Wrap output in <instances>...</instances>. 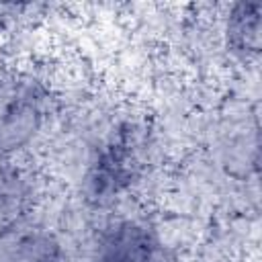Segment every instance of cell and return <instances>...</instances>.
<instances>
[{
	"instance_id": "1",
	"label": "cell",
	"mask_w": 262,
	"mask_h": 262,
	"mask_svg": "<svg viewBox=\"0 0 262 262\" xmlns=\"http://www.w3.org/2000/svg\"><path fill=\"white\" fill-rule=\"evenodd\" d=\"M49 115V90L33 74H0V160L27 147Z\"/></svg>"
},
{
	"instance_id": "2",
	"label": "cell",
	"mask_w": 262,
	"mask_h": 262,
	"mask_svg": "<svg viewBox=\"0 0 262 262\" xmlns=\"http://www.w3.org/2000/svg\"><path fill=\"white\" fill-rule=\"evenodd\" d=\"M141 137L135 125H121L96 149L84 174V196L92 205H106L127 190L141 172Z\"/></svg>"
},
{
	"instance_id": "3",
	"label": "cell",
	"mask_w": 262,
	"mask_h": 262,
	"mask_svg": "<svg viewBox=\"0 0 262 262\" xmlns=\"http://www.w3.org/2000/svg\"><path fill=\"white\" fill-rule=\"evenodd\" d=\"M90 262H176L160 233L139 219H119L106 225L90 254Z\"/></svg>"
},
{
	"instance_id": "4",
	"label": "cell",
	"mask_w": 262,
	"mask_h": 262,
	"mask_svg": "<svg viewBox=\"0 0 262 262\" xmlns=\"http://www.w3.org/2000/svg\"><path fill=\"white\" fill-rule=\"evenodd\" d=\"M33 209V184L14 164L0 160V242L16 233Z\"/></svg>"
},
{
	"instance_id": "5",
	"label": "cell",
	"mask_w": 262,
	"mask_h": 262,
	"mask_svg": "<svg viewBox=\"0 0 262 262\" xmlns=\"http://www.w3.org/2000/svg\"><path fill=\"white\" fill-rule=\"evenodd\" d=\"M0 262H63V248L45 229H18L0 242Z\"/></svg>"
},
{
	"instance_id": "6",
	"label": "cell",
	"mask_w": 262,
	"mask_h": 262,
	"mask_svg": "<svg viewBox=\"0 0 262 262\" xmlns=\"http://www.w3.org/2000/svg\"><path fill=\"white\" fill-rule=\"evenodd\" d=\"M260 31H262L260 2H237L231 6L225 23V39L233 55L242 59L256 57L260 53Z\"/></svg>"
}]
</instances>
